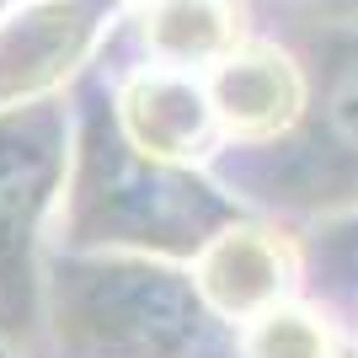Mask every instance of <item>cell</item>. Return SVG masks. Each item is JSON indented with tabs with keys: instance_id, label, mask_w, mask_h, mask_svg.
Masks as SVG:
<instances>
[{
	"instance_id": "1",
	"label": "cell",
	"mask_w": 358,
	"mask_h": 358,
	"mask_svg": "<svg viewBox=\"0 0 358 358\" xmlns=\"http://www.w3.org/2000/svg\"><path fill=\"white\" fill-rule=\"evenodd\" d=\"M118 113H123V129L145 150L150 161H182V155H198L209 145V129H214V102L209 91L187 80L177 70H145L134 75L118 96Z\"/></svg>"
},
{
	"instance_id": "2",
	"label": "cell",
	"mask_w": 358,
	"mask_h": 358,
	"mask_svg": "<svg viewBox=\"0 0 358 358\" xmlns=\"http://www.w3.org/2000/svg\"><path fill=\"white\" fill-rule=\"evenodd\" d=\"M91 27H96V11L86 0H48L16 16L11 27H0V102L59 80L70 59L86 48Z\"/></svg>"
},
{
	"instance_id": "3",
	"label": "cell",
	"mask_w": 358,
	"mask_h": 358,
	"mask_svg": "<svg viewBox=\"0 0 358 358\" xmlns=\"http://www.w3.org/2000/svg\"><path fill=\"white\" fill-rule=\"evenodd\" d=\"M214 118L241 139L278 134L289 118L299 113V75L278 48H236L224 54L220 70L209 80Z\"/></svg>"
},
{
	"instance_id": "4",
	"label": "cell",
	"mask_w": 358,
	"mask_h": 358,
	"mask_svg": "<svg viewBox=\"0 0 358 358\" xmlns=\"http://www.w3.org/2000/svg\"><path fill=\"white\" fill-rule=\"evenodd\" d=\"M289 278H294V257L278 236L268 230H230L203 252L198 262V284L209 294V305H220L224 315H262L284 299Z\"/></svg>"
},
{
	"instance_id": "5",
	"label": "cell",
	"mask_w": 358,
	"mask_h": 358,
	"mask_svg": "<svg viewBox=\"0 0 358 358\" xmlns=\"http://www.w3.org/2000/svg\"><path fill=\"white\" fill-rule=\"evenodd\" d=\"M139 32L166 70L220 64L236 54V11L224 0H150Z\"/></svg>"
},
{
	"instance_id": "6",
	"label": "cell",
	"mask_w": 358,
	"mask_h": 358,
	"mask_svg": "<svg viewBox=\"0 0 358 358\" xmlns=\"http://www.w3.org/2000/svg\"><path fill=\"white\" fill-rule=\"evenodd\" d=\"M246 358H331V337L310 310L273 305L246 327Z\"/></svg>"
}]
</instances>
